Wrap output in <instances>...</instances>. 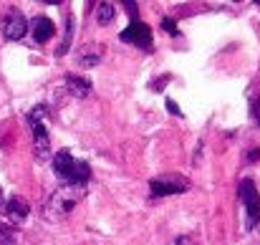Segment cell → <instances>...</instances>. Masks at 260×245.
Returning <instances> with one entry per match:
<instances>
[{
	"label": "cell",
	"mask_w": 260,
	"mask_h": 245,
	"mask_svg": "<svg viewBox=\"0 0 260 245\" xmlns=\"http://www.w3.org/2000/svg\"><path fill=\"white\" fill-rule=\"evenodd\" d=\"M192 187V182L177 172H167V174H157L154 179H149V197L159 200V197H170V195H182Z\"/></svg>",
	"instance_id": "4"
},
{
	"label": "cell",
	"mask_w": 260,
	"mask_h": 245,
	"mask_svg": "<svg viewBox=\"0 0 260 245\" xmlns=\"http://www.w3.org/2000/svg\"><path fill=\"white\" fill-rule=\"evenodd\" d=\"M43 119H46V106L43 104H38L28 111V124H30V132H33V152H36L38 162H46L48 155H51V137H48V129H46Z\"/></svg>",
	"instance_id": "2"
},
{
	"label": "cell",
	"mask_w": 260,
	"mask_h": 245,
	"mask_svg": "<svg viewBox=\"0 0 260 245\" xmlns=\"http://www.w3.org/2000/svg\"><path fill=\"white\" fill-rule=\"evenodd\" d=\"M51 164H53V172H56V177H58V182L63 187L81 190V187H86L88 179H91V167H88V162L76 160L69 149H58L53 155Z\"/></svg>",
	"instance_id": "1"
},
{
	"label": "cell",
	"mask_w": 260,
	"mask_h": 245,
	"mask_svg": "<svg viewBox=\"0 0 260 245\" xmlns=\"http://www.w3.org/2000/svg\"><path fill=\"white\" fill-rule=\"evenodd\" d=\"M101 53H104V46L88 43V46H84V48L76 51V64H79L81 69H93V66L101 61Z\"/></svg>",
	"instance_id": "10"
},
{
	"label": "cell",
	"mask_w": 260,
	"mask_h": 245,
	"mask_svg": "<svg viewBox=\"0 0 260 245\" xmlns=\"http://www.w3.org/2000/svg\"><path fill=\"white\" fill-rule=\"evenodd\" d=\"M74 18L71 15H66V30H63V43L58 46V51H56V56H66L69 53V48H71V38H74Z\"/></svg>",
	"instance_id": "13"
},
{
	"label": "cell",
	"mask_w": 260,
	"mask_h": 245,
	"mask_svg": "<svg viewBox=\"0 0 260 245\" xmlns=\"http://www.w3.org/2000/svg\"><path fill=\"white\" fill-rule=\"evenodd\" d=\"M0 30H3L5 41H20L28 33V20L20 10H8L5 18L0 20Z\"/></svg>",
	"instance_id": "6"
},
{
	"label": "cell",
	"mask_w": 260,
	"mask_h": 245,
	"mask_svg": "<svg viewBox=\"0 0 260 245\" xmlns=\"http://www.w3.org/2000/svg\"><path fill=\"white\" fill-rule=\"evenodd\" d=\"M172 245H197V243H194V240H192L189 235H179V238H177Z\"/></svg>",
	"instance_id": "19"
},
{
	"label": "cell",
	"mask_w": 260,
	"mask_h": 245,
	"mask_svg": "<svg viewBox=\"0 0 260 245\" xmlns=\"http://www.w3.org/2000/svg\"><path fill=\"white\" fill-rule=\"evenodd\" d=\"M0 245H18V233H15V228L0 223Z\"/></svg>",
	"instance_id": "14"
},
{
	"label": "cell",
	"mask_w": 260,
	"mask_h": 245,
	"mask_svg": "<svg viewBox=\"0 0 260 245\" xmlns=\"http://www.w3.org/2000/svg\"><path fill=\"white\" fill-rule=\"evenodd\" d=\"M30 36H33V41L38 43V46H43V43H48L51 38H53V33H56V25H53V20L51 18H46V15H36L33 20H30Z\"/></svg>",
	"instance_id": "8"
},
{
	"label": "cell",
	"mask_w": 260,
	"mask_h": 245,
	"mask_svg": "<svg viewBox=\"0 0 260 245\" xmlns=\"http://www.w3.org/2000/svg\"><path fill=\"white\" fill-rule=\"evenodd\" d=\"M0 207H3V190H0Z\"/></svg>",
	"instance_id": "22"
},
{
	"label": "cell",
	"mask_w": 260,
	"mask_h": 245,
	"mask_svg": "<svg viewBox=\"0 0 260 245\" xmlns=\"http://www.w3.org/2000/svg\"><path fill=\"white\" fill-rule=\"evenodd\" d=\"M167 111L172 114V116H177V119H182L184 114H182V109H179V104H174L172 99H167Z\"/></svg>",
	"instance_id": "17"
},
{
	"label": "cell",
	"mask_w": 260,
	"mask_h": 245,
	"mask_svg": "<svg viewBox=\"0 0 260 245\" xmlns=\"http://www.w3.org/2000/svg\"><path fill=\"white\" fill-rule=\"evenodd\" d=\"M119 38H121L124 43H132V46L142 48V51H149V48H152V28H149L147 23H142V20H132V23L119 33Z\"/></svg>",
	"instance_id": "5"
},
{
	"label": "cell",
	"mask_w": 260,
	"mask_h": 245,
	"mask_svg": "<svg viewBox=\"0 0 260 245\" xmlns=\"http://www.w3.org/2000/svg\"><path fill=\"white\" fill-rule=\"evenodd\" d=\"M74 205H76V200L66 197L63 192H53L43 205V215H46V220H61L74 210Z\"/></svg>",
	"instance_id": "7"
},
{
	"label": "cell",
	"mask_w": 260,
	"mask_h": 245,
	"mask_svg": "<svg viewBox=\"0 0 260 245\" xmlns=\"http://www.w3.org/2000/svg\"><path fill=\"white\" fill-rule=\"evenodd\" d=\"M28 212H30L28 202H25L23 197H18V195H13V197L5 202V215H8L10 223H15V225H23L25 218H28Z\"/></svg>",
	"instance_id": "9"
},
{
	"label": "cell",
	"mask_w": 260,
	"mask_h": 245,
	"mask_svg": "<svg viewBox=\"0 0 260 245\" xmlns=\"http://www.w3.org/2000/svg\"><path fill=\"white\" fill-rule=\"evenodd\" d=\"M93 10H96V20H99V25H109V23H114V18H116V5H114V3L101 0V3L93 5Z\"/></svg>",
	"instance_id": "12"
},
{
	"label": "cell",
	"mask_w": 260,
	"mask_h": 245,
	"mask_svg": "<svg viewBox=\"0 0 260 245\" xmlns=\"http://www.w3.org/2000/svg\"><path fill=\"white\" fill-rule=\"evenodd\" d=\"M167 81H170V76H162V79H159L157 83H152V88H162V86H165Z\"/></svg>",
	"instance_id": "21"
},
{
	"label": "cell",
	"mask_w": 260,
	"mask_h": 245,
	"mask_svg": "<svg viewBox=\"0 0 260 245\" xmlns=\"http://www.w3.org/2000/svg\"><path fill=\"white\" fill-rule=\"evenodd\" d=\"M250 119H253V121L260 127V94L250 99Z\"/></svg>",
	"instance_id": "15"
},
{
	"label": "cell",
	"mask_w": 260,
	"mask_h": 245,
	"mask_svg": "<svg viewBox=\"0 0 260 245\" xmlns=\"http://www.w3.org/2000/svg\"><path fill=\"white\" fill-rule=\"evenodd\" d=\"M245 160H248V162H258V160H260V147H258V149H250Z\"/></svg>",
	"instance_id": "20"
},
{
	"label": "cell",
	"mask_w": 260,
	"mask_h": 245,
	"mask_svg": "<svg viewBox=\"0 0 260 245\" xmlns=\"http://www.w3.org/2000/svg\"><path fill=\"white\" fill-rule=\"evenodd\" d=\"M162 28L170 36H179V25H177V20H172V18H162Z\"/></svg>",
	"instance_id": "16"
},
{
	"label": "cell",
	"mask_w": 260,
	"mask_h": 245,
	"mask_svg": "<svg viewBox=\"0 0 260 245\" xmlns=\"http://www.w3.org/2000/svg\"><path fill=\"white\" fill-rule=\"evenodd\" d=\"M238 200L245 210V230H255L260 225V192L250 177L240 179L238 185Z\"/></svg>",
	"instance_id": "3"
},
{
	"label": "cell",
	"mask_w": 260,
	"mask_h": 245,
	"mask_svg": "<svg viewBox=\"0 0 260 245\" xmlns=\"http://www.w3.org/2000/svg\"><path fill=\"white\" fill-rule=\"evenodd\" d=\"M63 86H66V91L71 94V96H76V99H86L88 94H91V81L84 79V76H76V74H69L66 79H63Z\"/></svg>",
	"instance_id": "11"
},
{
	"label": "cell",
	"mask_w": 260,
	"mask_h": 245,
	"mask_svg": "<svg viewBox=\"0 0 260 245\" xmlns=\"http://www.w3.org/2000/svg\"><path fill=\"white\" fill-rule=\"evenodd\" d=\"M121 5L129 10V15H132V18H137V10H139V5H137V3H132V0H124Z\"/></svg>",
	"instance_id": "18"
}]
</instances>
